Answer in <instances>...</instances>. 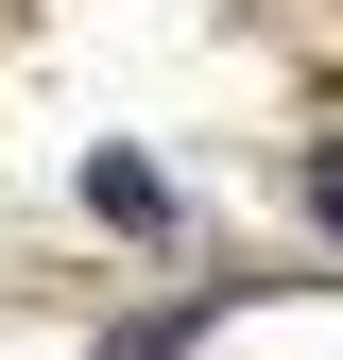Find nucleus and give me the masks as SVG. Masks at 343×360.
<instances>
[{"label":"nucleus","mask_w":343,"mask_h":360,"mask_svg":"<svg viewBox=\"0 0 343 360\" xmlns=\"http://www.w3.org/2000/svg\"><path fill=\"white\" fill-rule=\"evenodd\" d=\"M86 206H103V223H155L172 189H155V172H138V155H86Z\"/></svg>","instance_id":"nucleus-1"},{"label":"nucleus","mask_w":343,"mask_h":360,"mask_svg":"<svg viewBox=\"0 0 343 360\" xmlns=\"http://www.w3.org/2000/svg\"><path fill=\"white\" fill-rule=\"evenodd\" d=\"M309 189H326V223H343V155H326V172H309Z\"/></svg>","instance_id":"nucleus-2"}]
</instances>
